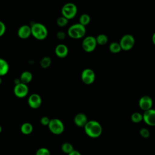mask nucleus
<instances>
[{
    "label": "nucleus",
    "mask_w": 155,
    "mask_h": 155,
    "mask_svg": "<svg viewBox=\"0 0 155 155\" xmlns=\"http://www.w3.org/2000/svg\"><path fill=\"white\" fill-rule=\"evenodd\" d=\"M84 130L87 136L91 138L99 137L102 132L101 125L96 120H91L88 121L84 127Z\"/></svg>",
    "instance_id": "obj_1"
},
{
    "label": "nucleus",
    "mask_w": 155,
    "mask_h": 155,
    "mask_svg": "<svg viewBox=\"0 0 155 155\" xmlns=\"http://www.w3.org/2000/svg\"><path fill=\"white\" fill-rule=\"evenodd\" d=\"M30 27L31 36H33L36 39L43 41L47 38L48 31L45 25L42 23L36 22L33 24Z\"/></svg>",
    "instance_id": "obj_2"
},
{
    "label": "nucleus",
    "mask_w": 155,
    "mask_h": 155,
    "mask_svg": "<svg viewBox=\"0 0 155 155\" xmlns=\"http://www.w3.org/2000/svg\"><path fill=\"white\" fill-rule=\"evenodd\" d=\"M86 33L85 27L79 23L71 25L68 29L67 34L72 39H80L83 38Z\"/></svg>",
    "instance_id": "obj_3"
},
{
    "label": "nucleus",
    "mask_w": 155,
    "mask_h": 155,
    "mask_svg": "<svg viewBox=\"0 0 155 155\" xmlns=\"http://www.w3.org/2000/svg\"><path fill=\"white\" fill-rule=\"evenodd\" d=\"M78 8L76 5L72 3L68 2L63 5L61 9L62 16L67 18L68 20L73 19L77 14Z\"/></svg>",
    "instance_id": "obj_4"
},
{
    "label": "nucleus",
    "mask_w": 155,
    "mask_h": 155,
    "mask_svg": "<svg viewBox=\"0 0 155 155\" xmlns=\"http://www.w3.org/2000/svg\"><path fill=\"white\" fill-rule=\"evenodd\" d=\"M49 130L54 134L59 135L62 134L64 131V125L59 119L53 118L50 119L48 125Z\"/></svg>",
    "instance_id": "obj_5"
},
{
    "label": "nucleus",
    "mask_w": 155,
    "mask_h": 155,
    "mask_svg": "<svg viewBox=\"0 0 155 155\" xmlns=\"http://www.w3.org/2000/svg\"><path fill=\"white\" fill-rule=\"evenodd\" d=\"M122 50L129 51L133 48L135 44V39L133 35L130 34L124 35L119 42Z\"/></svg>",
    "instance_id": "obj_6"
},
{
    "label": "nucleus",
    "mask_w": 155,
    "mask_h": 155,
    "mask_svg": "<svg viewBox=\"0 0 155 155\" xmlns=\"http://www.w3.org/2000/svg\"><path fill=\"white\" fill-rule=\"evenodd\" d=\"M97 45L96 38L92 36H88L85 37L82 43L83 50L88 53L93 51Z\"/></svg>",
    "instance_id": "obj_7"
},
{
    "label": "nucleus",
    "mask_w": 155,
    "mask_h": 155,
    "mask_svg": "<svg viewBox=\"0 0 155 155\" xmlns=\"http://www.w3.org/2000/svg\"><path fill=\"white\" fill-rule=\"evenodd\" d=\"M29 91L28 85L21 82L16 84L13 88L14 94L18 98H24L26 97Z\"/></svg>",
    "instance_id": "obj_8"
},
{
    "label": "nucleus",
    "mask_w": 155,
    "mask_h": 155,
    "mask_svg": "<svg viewBox=\"0 0 155 155\" xmlns=\"http://www.w3.org/2000/svg\"><path fill=\"white\" fill-rule=\"evenodd\" d=\"M95 78L94 71L91 68H85L81 73L82 81L86 85L93 84L95 80Z\"/></svg>",
    "instance_id": "obj_9"
},
{
    "label": "nucleus",
    "mask_w": 155,
    "mask_h": 155,
    "mask_svg": "<svg viewBox=\"0 0 155 155\" xmlns=\"http://www.w3.org/2000/svg\"><path fill=\"white\" fill-rule=\"evenodd\" d=\"M28 104L29 107L33 109L39 108L42 104V98L41 96L37 93L30 94L28 98Z\"/></svg>",
    "instance_id": "obj_10"
},
{
    "label": "nucleus",
    "mask_w": 155,
    "mask_h": 155,
    "mask_svg": "<svg viewBox=\"0 0 155 155\" xmlns=\"http://www.w3.org/2000/svg\"><path fill=\"white\" fill-rule=\"evenodd\" d=\"M143 116V120L146 124L150 126H155V110L150 109L144 111Z\"/></svg>",
    "instance_id": "obj_11"
},
{
    "label": "nucleus",
    "mask_w": 155,
    "mask_h": 155,
    "mask_svg": "<svg viewBox=\"0 0 155 155\" xmlns=\"http://www.w3.org/2000/svg\"><path fill=\"white\" fill-rule=\"evenodd\" d=\"M153 99L149 96H143L139 101V106L140 108L144 111H147L152 108Z\"/></svg>",
    "instance_id": "obj_12"
},
{
    "label": "nucleus",
    "mask_w": 155,
    "mask_h": 155,
    "mask_svg": "<svg viewBox=\"0 0 155 155\" xmlns=\"http://www.w3.org/2000/svg\"><path fill=\"white\" fill-rule=\"evenodd\" d=\"M18 36L22 39H28L31 35V27L28 25H22L18 30Z\"/></svg>",
    "instance_id": "obj_13"
},
{
    "label": "nucleus",
    "mask_w": 155,
    "mask_h": 155,
    "mask_svg": "<svg viewBox=\"0 0 155 155\" xmlns=\"http://www.w3.org/2000/svg\"><path fill=\"white\" fill-rule=\"evenodd\" d=\"M56 55L59 58H65L68 53V48L67 45L63 44H58L54 50Z\"/></svg>",
    "instance_id": "obj_14"
},
{
    "label": "nucleus",
    "mask_w": 155,
    "mask_h": 155,
    "mask_svg": "<svg viewBox=\"0 0 155 155\" xmlns=\"http://www.w3.org/2000/svg\"><path fill=\"white\" fill-rule=\"evenodd\" d=\"M88 121L87 116L84 113H78L74 117V122L75 125L79 127H84Z\"/></svg>",
    "instance_id": "obj_15"
},
{
    "label": "nucleus",
    "mask_w": 155,
    "mask_h": 155,
    "mask_svg": "<svg viewBox=\"0 0 155 155\" xmlns=\"http://www.w3.org/2000/svg\"><path fill=\"white\" fill-rule=\"evenodd\" d=\"M33 79V74L32 73L29 71H23L20 76L19 79L21 83L27 85Z\"/></svg>",
    "instance_id": "obj_16"
},
{
    "label": "nucleus",
    "mask_w": 155,
    "mask_h": 155,
    "mask_svg": "<svg viewBox=\"0 0 155 155\" xmlns=\"http://www.w3.org/2000/svg\"><path fill=\"white\" fill-rule=\"evenodd\" d=\"M9 64L6 60L0 58V77L6 75L9 71Z\"/></svg>",
    "instance_id": "obj_17"
},
{
    "label": "nucleus",
    "mask_w": 155,
    "mask_h": 155,
    "mask_svg": "<svg viewBox=\"0 0 155 155\" xmlns=\"http://www.w3.org/2000/svg\"><path fill=\"white\" fill-rule=\"evenodd\" d=\"M21 131L25 135H28L33 132V127L31 124L29 122H24L21 126Z\"/></svg>",
    "instance_id": "obj_18"
},
{
    "label": "nucleus",
    "mask_w": 155,
    "mask_h": 155,
    "mask_svg": "<svg viewBox=\"0 0 155 155\" xmlns=\"http://www.w3.org/2000/svg\"><path fill=\"white\" fill-rule=\"evenodd\" d=\"M109 50L112 53L114 54L118 53L122 50L119 43L117 42H111L109 45Z\"/></svg>",
    "instance_id": "obj_19"
},
{
    "label": "nucleus",
    "mask_w": 155,
    "mask_h": 155,
    "mask_svg": "<svg viewBox=\"0 0 155 155\" xmlns=\"http://www.w3.org/2000/svg\"><path fill=\"white\" fill-rule=\"evenodd\" d=\"M51 64V59L48 56L43 57L40 61V65L42 68H48Z\"/></svg>",
    "instance_id": "obj_20"
},
{
    "label": "nucleus",
    "mask_w": 155,
    "mask_h": 155,
    "mask_svg": "<svg viewBox=\"0 0 155 155\" xmlns=\"http://www.w3.org/2000/svg\"><path fill=\"white\" fill-rule=\"evenodd\" d=\"M91 18L90 16L86 13L82 14L81 15V16L79 17V24L82 25L83 26L85 27L86 25H87L90 22Z\"/></svg>",
    "instance_id": "obj_21"
},
{
    "label": "nucleus",
    "mask_w": 155,
    "mask_h": 155,
    "mask_svg": "<svg viewBox=\"0 0 155 155\" xmlns=\"http://www.w3.org/2000/svg\"><path fill=\"white\" fill-rule=\"evenodd\" d=\"M97 44L104 45L108 42V37L105 34H100L96 38Z\"/></svg>",
    "instance_id": "obj_22"
},
{
    "label": "nucleus",
    "mask_w": 155,
    "mask_h": 155,
    "mask_svg": "<svg viewBox=\"0 0 155 155\" xmlns=\"http://www.w3.org/2000/svg\"><path fill=\"white\" fill-rule=\"evenodd\" d=\"M131 120L134 123H139L143 120V116L138 112L133 113L131 116Z\"/></svg>",
    "instance_id": "obj_23"
},
{
    "label": "nucleus",
    "mask_w": 155,
    "mask_h": 155,
    "mask_svg": "<svg viewBox=\"0 0 155 155\" xmlns=\"http://www.w3.org/2000/svg\"><path fill=\"white\" fill-rule=\"evenodd\" d=\"M61 150L62 151L66 154H69L70 153H71L73 150V145L68 142H65L62 145L61 147Z\"/></svg>",
    "instance_id": "obj_24"
},
{
    "label": "nucleus",
    "mask_w": 155,
    "mask_h": 155,
    "mask_svg": "<svg viewBox=\"0 0 155 155\" xmlns=\"http://www.w3.org/2000/svg\"><path fill=\"white\" fill-rule=\"evenodd\" d=\"M68 20L62 16L59 17L56 21L57 25L61 27L66 26L68 24Z\"/></svg>",
    "instance_id": "obj_25"
},
{
    "label": "nucleus",
    "mask_w": 155,
    "mask_h": 155,
    "mask_svg": "<svg viewBox=\"0 0 155 155\" xmlns=\"http://www.w3.org/2000/svg\"><path fill=\"white\" fill-rule=\"evenodd\" d=\"M36 155H50V153L48 148L41 147L36 151Z\"/></svg>",
    "instance_id": "obj_26"
},
{
    "label": "nucleus",
    "mask_w": 155,
    "mask_h": 155,
    "mask_svg": "<svg viewBox=\"0 0 155 155\" xmlns=\"http://www.w3.org/2000/svg\"><path fill=\"white\" fill-rule=\"evenodd\" d=\"M139 133H140V136H141L142 137L145 138V139L148 138V137H150V133L149 130H148V129L145 128H141V129L140 130Z\"/></svg>",
    "instance_id": "obj_27"
},
{
    "label": "nucleus",
    "mask_w": 155,
    "mask_h": 155,
    "mask_svg": "<svg viewBox=\"0 0 155 155\" xmlns=\"http://www.w3.org/2000/svg\"><path fill=\"white\" fill-rule=\"evenodd\" d=\"M6 31L5 24L1 21H0V37L2 36Z\"/></svg>",
    "instance_id": "obj_28"
},
{
    "label": "nucleus",
    "mask_w": 155,
    "mask_h": 155,
    "mask_svg": "<svg viewBox=\"0 0 155 155\" xmlns=\"http://www.w3.org/2000/svg\"><path fill=\"white\" fill-rule=\"evenodd\" d=\"M50 119L47 116L42 117L41 119V120H40L41 124L44 126H48L50 123Z\"/></svg>",
    "instance_id": "obj_29"
},
{
    "label": "nucleus",
    "mask_w": 155,
    "mask_h": 155,
    "mask_svg": "<svg viewBox=\"0 0 155 155\" xmlns=\"http://www.w3.org/2000/svg\"><path fill=\"white\" fill-rule=\"evenodd\" d=\"M56 37H57L58 39H59L60 40H63V39H64L65 38L66 34L63 31H58L57 33Z\"/></svg>",
    "instance_id": "obj_30"
},
{
    "label": "nucleus",
    "mask_w": 155,
    "mask_h": 155,
    "mask_svg": "<svg viewBox=\"0 0 155 155\" xmlns=\"http://www.w3.org/2000/svg\"><path fill=\"white\" fill-rule=\"evenodd\" d=\"M68 155H81V154L77 150H73Z\"/></svg>",
    "instance_id": "obj_31"
},
{
    "label": "nucleus",
    "mask_w": 155,
    "mask_h": 155,
    "mask_svg": "<svg viewBox=\"0 0 155 155\" xmlns=\"http://www.w3.org/2000/svg\"><path fill=\"white\" fill-rule=\"evenodd\" d=\"M152 42L155 45V32L153 34V36H152Z\"/></svg>",
    "instance_id": "obj_32"
},
{
    "label": "nucleus",
    "mask_w": 155,
    "mask_h": 155,
    "mask_svg": "<svg viewBox=\"0 0 155 155\" xmlns=\"http://www.w3.org/2000/svg\"><path fill=\"white\" fill-rule=\"evenodd\" d=\"M2 78H1V77H0V85L1 84V83H2Z\"/></svg>",
    "instance_id": "obj_33"
},
{
    "label": "nucleus",
    "mask_w": 155,
    "mask_h": 155,
    "mask_svg": "<svg viewBox=\"0 0 155 155\" xmlns=\"http://www.w3.org/2000/svg\"><path fill=\"white\" fill-rule=\"evenodd\" d=\"M2 127L0 125V133L2 132Z\"/></svg>",
    "instance_id": "obj_34"
}]
</instances>
